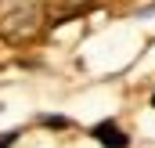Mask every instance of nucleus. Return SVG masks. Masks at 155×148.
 I'll return each instance as SVG.
<instances>
[{"label":"nucleus","instance_id":"1","mask_svg":"<svg viewBox=\"0 0 155 148\" xmlns=\"http://www.w3.org/2000/svg\"><path fill=\"white\" fill-rule=\"evenodd\" d=\"M36 25H40V7L29 0V4H18L0 22V33H7V36H29V33H36Z\"/></svg>","mask_w":155,"mask_h":148},{"label":"nucleus","instance_id":"2","mask_svg":"<svg viewBox=\"0 0 155 148\" xmlns=\"http://www.w3.org/2000/svg\"><path fill=\"white\" fill-rule=\"evenodd\" d=\"M90 134H94V137H97V141H101L105 148H126V145H130V137H126V134L119 130L112 119H101V123H97V126H94Z\"/></svg>","mask_w":155,"mask_h":148},{"label":"nucleus","instance_id":"3","mask_svg":"<svg viewBox=\"0 0 155 148\" xmlns=\"http://www.w3.org/2000/svg\"><path fill=\"white\" fill-rule=\"evenodd\" d=\"M43 126H51V130H65V126H69V119H65V116H47V119H43Z\"/></svg>","mask_w":155,"mask_h":148},{"label":"nucleus","instance_id":"4","mask_svg":"<svg viewBox=\"0 0 155 148\" xmlns=\"http://www.w3.org/2000/svg\"><path fill=\"white\" fill-rule=\"evenodd\" d=\"M18 141V130H7V134H0V148H11Z\"/></svg>","mask_w":155,"mask_h":148},{"label":"nucleus","instance_id":"5","mask_svg":"<svg viewBox=\"0 0 155 148\" xmlns=\"http://www.w3.org/2000/svg\"><path fill=\"white\" fill-rule=\"evenodd\" d=\"M152 109H155V94H152Z\"/></svg>","mask_w":155,"mask_h":148}]
</instances>
